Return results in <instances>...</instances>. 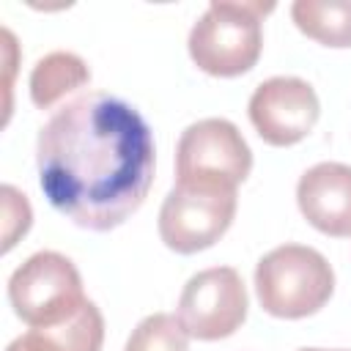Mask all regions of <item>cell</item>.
Segmentation results:
<instances>
[{
	"label": "cell",
	"instance_id": "6da1fadb",
	"mask_svg": "<svg viewBox=\"0 0 351 351\" xmlns=\"http://www.w3.org/2000/svg\"><path fill=\"white\" fill-rule=\"evenodd\" d=\"M38 186L49 206L88 230L123 225L154 184V137L112 93H82L55 110L36 143Z\"/></svg>",
	"mask_w": 351,
	"mask_h": 351
},
{
	"label": "cell",
	"instance_id": "7a4b0ae2",
	"mask_svg": "<svg viewBox=\"0 0 351 351\" xmlns=\"http://www.w3.org/2000/svg\"><path fill=\"white\" fill-rule=\"evenodd\" d=\"M274 3L214 0L189 30V58L211 77H239L250 71L263 47V16Z\"/></svg>",
	"mask_w": 351,
	"mask_h": 351
},
{
	"label": "cell",
	"instance_id": "3957f363",
	"mask_svg": "<svg viewBox=\"0 0 351 351\" xmlns=\"http://www.w3.org/2000/svg\"><path fill=\"white\" fill-rule=\"evenodd\" d=\"M255 291L269 315L304 318L329 302L335 291V271L318 250L304 244H282L258 261Z\"/></svg>",
	"mask_w": 351,
	"mask_h": 351
},
{
	"label": "cell",
	"instance_id": "277c9868",
	"mask_svg": "<svg viewBox=\"0 0 351 351\" xmlns=\"http://www.w3.org/2000/svg\"><path fill=\"white\" fill-rule=\"evenodd\" d=\"M8 302L27 326L60 324L85 304L80 271L60 252H36L11 274Z\"/></svg>",
	"mask_w": 351,
	"mask_h": 351
},
{
	"label": "cell",
	"instance_id": "5b68a950",
	"mask_svg": "<svg viewBox=\"0 0 351 351\" xmlns=\"http://www.w3.org/2000/svg\"><path fill=\"white\" fill-rule=\"evenodd\" d=\"M252 170V151L225 118L189 123L176 145V184L239 186Z\"/></svg>",
	"mask_w": 351,
	"mask_h": 351
},
{
	"label": "cell",
	"instance_id": "8992f818",
	"mask_svg": "<svg viewBox=\"0 0 351 351\" xmlns=\"http://www.w3.org/2000/svg\"><path fill=\"white\" fill-rule=\"evenodd\" d=\"M236 217L233 186L176 184L159 208V236L181 255L217 244Z\"/></svg>",
	"mask_w": 351,
	"mask_h": 351
},
{
	"label": "cell",
	"instance_id": "52a82bcc",
	"mask_svg": "<svg viewBox=\"0 0 351 351\" xmlns=\"http://www.w3.org/2000/svg\"><path fill=\"white\" fill-rule=\"evenodd\" d=\"M247 288L230 266H214L192 274L178 299V321L195 340L230 337L247 318Z\"/></svg>",
	"mask_w": 351,
	"mask_h": 351
},
{
	"label": "cell",
	"instance_id": "ba28073f",
	"mask_svg": "<svg viewBox=\"0 0 351 351\" xmlns=\"http://www.w3.org/2000/svg\"><path fill=\"white\" fill-rule=\"evenodd\" d=\"M247 110L261 140L277 148L304 140L321 115V104L313 85L299 77L263 80L252 90Z\"/></svg>",
	"mask_w": 351,
	"mask_h": 351
},
{
	"label": "cell",
	"instance_id": "9c48e42d",
	"mask_svg": "<svg viewBox=\"0 0 351 351\" xmlns=\"http://www.w3.org/2000/svg\"><path fill=\"white\" fill-rule=\"evenodd\" d=\"M296 203L315 230L337 239L351 236V167L343 162L313 165L296 184Z\"/></svg>",
	"mask_w": 351,
	"mask_h": 351
},
{
	"label": "cell",
	"instance_id": "30bf717a",
	"mask_svg": "<svg viewBox=\"0 0 351 351\" xmlns=\"http://www.w3.org/2000/svg\"><path fill=\"white\" fill-rule=\"evenodd\" d=\"M104 343V318L99 307L85 299V304L66 321L52 326H30L8 343L5 351H99Z\"/></svg>",
	"mask_w": 351,
	"mask_h": 351
},
{
	"label": "cell",
	"instance_id": "8fae6325",
	"mask_svg": "<svg viewBox=\"0 0 351 351\" xmlns=\"http://www.w3.org/2000/svg\"><path fill=\"white\" fill-rule=\"evenodd\" d=\"M90 82V71L85 60L74 52H49L44 55L33 71H30V99L36 107L49 110L55 101H60L66 93L82 88Z\"/></svg>",
	"mask_w": 351,
	"mask_h": 351
},
{
	"label": "cell",
	"instance_id": "7c38bea8",
	"mask_svg": "<svg viewBox=\"0 0 351 351\" xmlns=\"http://www.w3.org/2000/svg\"><path fill=\"white\" fill-rule=\"evenodd\" d=\"M296 27L324 47H351V3L348 0H296L291 5Z\"/></svg>",
	"mask_w": 351,
	"mask_h": 351
},
{
	"label": "cell",
	"instance_id": "4fadbf2b",
	"mask_svg": "<svg viewBox=\"0 0 351 351\" xmlns=\"http://www.w3.org/2000/svg\"><path fill=\"white\" fill-rule=\"evenodd\" d=\"M123 351H189V335L178 315L154 313L132 329Z\"/></svg>",
	"mask_w": 351,
	"mask_h": 351
},
{
	"label": "cell",
	"instance_id": "5bb4252c",
	"mask_svg": "<svg viewBox=\"0 0 351 351\" xmlns=\"http://www.w3.org/2000/svg\"><path fill=\"white\" fill-rule=\"evenodd\" d=\"M0 195H3V252H8L16 244V239L27 233L33 214H30L27 197L11 184H5Z\"/></svg>",
	"mask_w": 351,
	"mask_h": 351
},
{
	"label": "cell",
	"instance_id": "9a60e30c",
	"mask_svg": "<svg viewBox=\"0 0 351 351\" xmlns=\"http://www.w3.org/2000/svg\"><path fill=\"white\" fill-rule=\"evenodd\" d=\"M299 351H326V348H299ZM335 351H346V348H335Z\"/></svg>",
	"mask_w": 351,
	"mask_h": 351
}]
</instances>
